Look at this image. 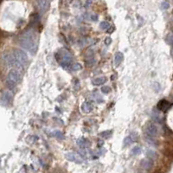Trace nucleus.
<instances>
[{
    "label": "nucleus",
    "mask_w": 173,
    "mask_h": 173,
    "mask_svg": "<svg viewBox=\"0 0 173 173\" xmlns=\"http://www.w3.org/2000/svg\"><path fill=\"white\" fill-rule=\"evenodd\" d=\"M111 42H112V40H111L110 37H108V38H106V40H105V43H106L107 45H109V44L111 43Z\"/></svg>",
    "instance_id": "26"
},
{
    "label": "nucleus",
    "mask_w": 173,
    "mask_h": 173,
    "mask_svg": "<svg viewBox=\"0 0 173 173\" xmlns=\"http://www.w3.org/2000/svg\"><path fill=\"white\" fill-rule=\"evenodd\" d=\"M77 145L81 148H86L89 145V142L86 139L81 138V139H77Z\"/></svg>",
    "instance_id": "14"
},
{
    "label": "nucleus",
    "mask_w": 173,
    "mask_h": 173,
    "mask_svg": "<svg viewBox=\"0 0 173 173\" xmlns=\"http://www.w3.org/2000/svg\"><path fill=\"white\" fill-rule=\"evenodd\" d=\"M91 19H92L93 21H97V20H98V16H97V15H92V16H91Z\"/></svg>",
    "instance_id": "27"
},
{
    "label": "nucleus",
    "mask_w": 173,
    "mask_h": 173,
    "mask_svg": "<svg viewBox=\"0 0 173 173\" xmlns=\"http://www.w3.org/2000/svg\"><path fill=\"white\" fill-rule=\"evenodd\" d=\"M169 6H170V4H169V3H168V2L164 1V2L162 3V9L166 10V9H168V8H169Z\"/></svg>",
    "instance_id": "25"
},
{
    "label": "nucleus",
    "mask_w": 173,
    "mask_h": 173,
    "mask_svg": "<svg viewBox=\"0 0 173 173\" xmlns=\"http://www.w3.org/2000/svg\"><path fill=\"white\" fill-rule=\"evenodd\" d=\"M81 109L84 113H90L93 109V105L91 102L89 101H86L82 104L81 106Z\"/></svg>",
    "instance_id": "12"
},
{
    "label": "nucleus",
    "mask_w": 173,
    "mask_h": 173,
    "mask_svg": "<svg viewBox=\"0 0 173 173\" xmlns=\"http://www.w3.org/2000/svg\"><path fill=\"white\" fill-rule=\"evenodd\" d=\"M123 59H124V55L121 52H117L115 54V59H114L116 65L118 66L119 64H120L122 62Z\"/></svg>",
    "instance_id": "15"
},
{
    "label": "nucleus",
    "mask_w": 173,
    "mask_h": 173,
    "mask_svg": "<svg viewBox=\"0 0 173 173\" xmlns=\"http://www.w3.org/2000/svg\"><path fill=\"white\" fill-rule=\"evenodd\" d=\"M158 109L161 112H166L172 108V104L166 100H161L158 103Z\"/></svg>",
    "instance_id": "7"
},
{
    "label": "nucleus",
    "mask_w": 173,
    "mask_h": 173,
    "mask_svg": "<svg viewBox=\"0 0 173 173\" xmlns=\"http://www.w3.org/2000/svg\"><path fill=\"white\" fill-rule=\"evenodd\" d=\"M65 157L68 161H72V162H75V163H79V164H81L82 162V159L80 157V155H78L74 152H68L65 154Z\"/></svg>",
    "instance_id": "8"
},
{
    "label": "nucleus",
    "mask_w": 173,
    "mask_h": 173,
    "mask_svg": "<svg viewBox=\"0 0 173 173\" xmlns=\"http://www.w3.org/2000/svg\"><path fill=\"white\" fill-rule=\"evenodd\" d=\"M20 81H21V74L19 71L17 69H11L9 72L6 79V83L8 88L10 89H13L20 82Z\"/></svg>",
    "instance_id": "2"
},
{
    "label": "nucleus",
    "mask_w": 173,
    "mask_h": 173,
    "mask_svg": "<svg viewBox=\"0 0 173 173\" xmlns=\"http://www.w3.org/2000/svg\"><path fill=\"white\" fill-rule=\"evenodd\" d=\"M67 1H68V3H71V2H72V0H67Z\"/></svg>",
    "instance_id": "29"
},
{
    "label": "nucleus",
    "mask_w": 173,
    "mask_h": 173,
    "mask_svg": "<svg viewBox=\"0 0 173 173\" xmlns=\"http://www.w3.org/2000/svg\"><path fill=\"white\" fill-rule=\"evenodd\" d=\"M146 156H147L149 159H156L158 158L157 153H156L154 151H152V150H149V151H147V152H146Z\"/></svg>",
    "instance_id": "16"
},
{
    "label": "nucleus",
    "mask_w": 173,
    "mask_h": 173,
    "mask_svg": "<svg viewBox=\"0 0 173 173\" xmlns=\"http://www.w3.org/2000/svg\"><path fill=\"white\" fill-rule=\"evenodd\" d=\"M82 68V66L80 64V63H74L72 65V69L74 71H78V70H81Z\"/></svg>",
    "instance_id": "18"
},
{
    "label": "nucleus",
    "mask_w": 173,
    "mask_h": 173,
    "mask_svg": "<svg viewBox=\"0 0 173 173\" xmlns=\"http://www.w3.org/2000/svg\"><path fill=\"white\" fill-rule=\"evenodd\" d=\"M101 92L103 93V94H109L110 92H111V88L110 87H108V86H104V87H102L101 88Z\"/></svg>",
    "instance_id": "19"
},
{
    "label": "nucleus",
    "mask_w": 173,
    "mask_h": 173,
    "mask_svg": "<svg viewBox=\"0 0 173 173\" xmlns=\"http://www.w3.org/2000/svg\"><path fill=\"white\" fill-rule=\"evenodd\" d=\"M145 134L148 137H152L154 138L158 135V127L155 124L149 122L147 123L146 126H145Z\"/></svg>",
    "instance_id": "6"
},
{
    "label": "nucleus",
    "mask_w": 173,
    "mask_h": 173,
    "mask_svg": "<svg viewBox=\"0 0 173 173\" xmlns=\"http://www.w3.org/2000/svg\"><path fill=\"white\" fill-rule=\"evenodd\" d=\"M100 27H101L102 30H108V29H109V28H110V24H109V23H108V22L103 21V22H101V23H100Z\"/></svg>",
    "instance_id": "17"
},
{
    "label": "nucleus",
    "mask_w": 173,
    "mask_h": 173,
    "mask_svg": "<svg viewBox=\"0 0 173 173\" xmlns=\"http://www.w3.org/2000/svg\"><path fill=\"white\" fill-rule=\"evenodd\" d=\"M140 152H141V149H140L139 146H135V147L132 150V153L133 155H138L139 153H140Z\"/></svg>",
    "instance_id": "21"
},
{
    "label": "nucleus",
    "mask_w": 173,
    "mask_h": 173,
    "mask_svg": "<svg viewBox=\"0 0 173 173\" xmlns=\"http://www.w3.org/2000/svg\"><path fill=\"white\" fill-rule=\"evenodd\" d=\"M38 1V5L41 10V13H44L48 8H49V2L48 0H37Z\"/></svg>",
    "instance_id": "11"
},
{
    "label": "nucleus",
    "mask_w": 173,
    "mask_h": 173,
    "mask_svg": "<svg viewBox=\"0 0 173 173\" xmlns=\"http://www.w3.org/2000/svg\"><path fill=\"white\" fill-rule=\"evenodd\" d=\"M3 60V62L8 66V67H11V66H15V60H14V57H13V54L10 55V54H4L2 57Z\"/></svg>",
    "instance_id": "9"
},
{
    "label": "nucleus",
    "mask_w": 173,
    "mask_h": 173,
    "mask_svg": "<svg viewBox=\"0 0 173 173\" xmlns=\"http://www.w3.org/2000/svg\"><path fill=\"white\" fill-rule=\"evenodd\" d=\"M107 81V78L104 76H101V77H97L93 81V84L95 86H101L102 84H104Z\"/></svg>",
    "instance_id": "13"
},
{
    "label": "nucleus",
    "mask_w": 173,
    "mask_h": 173,
    "mask_svg": "<svg viewBox=\"0 0 173 173\" xmlns=\"http://www.w3.org/2000/svg\"><path fill=\"white\" fill-rule=\"evenodd\" d=\"M171 54H172V56L173 57V48H172V51H171Z\"/></svg>",
    "instance_id": "28"
},
{
    "label": "nucleus",
    "mask_w": 173,
    "mask_h": 173,
    "mask_svg": "<svg viewBox=\"0 0 173 173\" xmlns=\"http://www.w3.org/2000/svg\"><path fill=\"white\" fill-rule=\"evenodd\" d=\"M13 101V94L10 91H4L0 98V102L4 107H9L11 105Z\"/></svg>",
    "instance_id": "5"
},
{
    "label": "nucleus",
    "mask_w": 173,
    "mask_h": 173,
    "mask_svg": "<svg viewBox=\"0 0 173 173\" xmlns=\"http://www.w3.org/2000/svg\"><path fill=\"white\" fill-rule=\"evenodd\" d=\"M102 137H104V138H109L111 135H112V131H106V132H103L101 134Z\"/></svg>",
    "instance_id": "23"
},
{
    "label": "nucleus",
    "mask_w": 173,
    "mask_h": 173,
    "mask_svg": "<svg viewBox=\"0 0 173 173\" xmlns=\"http://www.w3.org/2000/svg\"><path fill=\"white\" fill-rule=\"evenodd\" d=\"M19 44L31 54H35L37 50V35L32 30H29L23 32L18 39Z\"/></svg>",
    "instance_id": "1"
},
{
    "label": "nucleus",
    "mask_w": 173,
    "mask_h": 173,
    "mask_svg": "<svg viewBox=\"0 0 173 173\" xmlns=\"http://www.w3.org/2000/svg\"><path fill=\"white\" fill-rule=\"evenodd\" d=\"M54 136L55 137H57V139H63V134L60 132V131H55L54 132Z\"/></svg>",
    "instance_id": "22"
},
{
    "label": "nucleus",
    "mask_w": 173,
    "mask_h": 173,
    "mask_svg": "<svg viewBox=\"0 0 173 173\" xmlns=\"http://www.w3.org/2000/svg\"><path fill=\"white\" fill-rule=\"evenodd\" d=\"M140 165H141V167L143 169H145L146 171H149V170H151L152 168L153 162H152V160H151V159H143L141 161V163H140Z\"/></svg>",
    "instance_id": "10"
},
{
    "label": "nucleus",
    "mask_w": 173,
    "mask_h": 173,
    "mask_svg": "<svg viewBox=\"0 0 173 173\" xmlns=\"http://www.w3.org/2000/svg\"><path fill=\"white\" fill-rule=\"evenodd\" d=\"M166 42L170 44L173 46V34H169L166 37Z\"/></svg>",
    "instance_id": "20"
},
{
    "label": "nucleus",
    "mask_w": 173,
    "mask_h": 173,
    "mask_svg": "<svg viewBox=\"0 0 173 173\" xmlns=\"http://www.w3.org/2000/svg\"><path fill=\"white\" fill-rule=\"evenodd\" d=\"M57 58L60 60V64L65 68H68V67L71 64L73 61L71 54L66 50H61L58 52Z\"/></svg>",
    "instance_id": "4"
},
{
    "label": "nucleus",
    "mask_w": 173,
    "mask_h": 173,
    "mask_svg": "<svg viewBox=\"0 0 173 173\" xmlns=\"http://www.w3.org/2000/svg\"><path fill=\"white\" fill-rule=\"evenodd\" d=\"M13 57L15 60V66L17 68H23L28 61L27 54L22 50H14Z\"/></svg>",
    "instance_id": "3"
},
{
    "label": "nucleus",
    "mask_w": 173,
    "mask_h": 173,
    "mask_svg": "<svg viewBox=\"0 0 173 173\" xmlns=\"http://www.w3.org/2000/svg\"><path fill=\"white\" fill-rule=\"evenodd\" d=\"M132 140L131 139V138H130V137H127V138H125V140H124V145H130V144L132 143Z\"/></svg>",
    "instance_id": "24"
}]
</instances>
